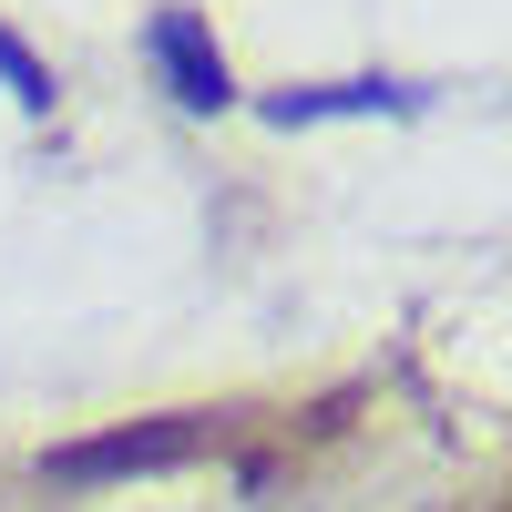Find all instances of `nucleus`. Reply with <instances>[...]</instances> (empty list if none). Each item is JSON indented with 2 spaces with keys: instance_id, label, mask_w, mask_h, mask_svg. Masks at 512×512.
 Instances as JSON below:
<instances>
[{
  "instance_id": "1",
  "label": "nucleus",
  "mask_w": 512,
  "mask_h": 512,
  "mask_svg": "<svg viewBox=\"0 0 512 512\" xmlns=\"http://www.w3.org/2000/svg\"><path fill=\"white\" fill-rule=\"evenodd\" d=\"M216 451V420L205 410H164V420H134V431H103V441H62L41 451V482H123V472H175V461Z\"/></svg>"
},
{
  "instance_id": "2",
  "label": "nucleus",
  "mask_w": 512,
  "mask_h": 512,
  "mask_svg": "<svg viewBox=\"0 0 512 512\" xmlns=\"http://www.w3.org/2000/svg\"><path fill=\"white\" fill-rule=\"evenodd\" d=\"M144 62L164 72V93H175L185 113H226V103H236V72H226L216 31H205L195 11H154V21H144Z\"/></svg>"
},
{
  "instance_id": "3",
  "label": "nucleus",
  "mask_w": 512,
  "mask_h": 512,
  "mask_svg": "<svg viewBox=\"0 0 512 512\" xmlns=\"http://www.w3.org/2000/svg\"><path fill=\"white\" fill-rule=\"evenodd\" d=\"M318 113H410L400 82H308V93H267V123H318Z\"/></svg>"
},
{
  "instance_id": "4",
  "label": "nucleus",
  "mask_w": 512,
  "mask_h": 512,
  "mask_svg": "<svg viewBox=\"0 0 512 512\" xmlns=\"http://www.w3.org/2000/svg\"><path fill=\"white\" fill-rule=\"evenodd\" d=\"M0 82H11V103H21V113H52V72H41L11 31H0Z\"/></svg>"
},
{
  "instance_id": "5",
  "label": "nucleus",
  "mask_w": 512,
  "mask_h": 512,
  "mask_svg": "<svg viewBox=\"0 0 512 512\" xmlns=\"http://www.w3.org/2000/svg\"><path fill=\"white\" fill-rule=\"evenodd\" d=\"M502 512H512V502H502Z\"/></svg>"
}]
</instances>
